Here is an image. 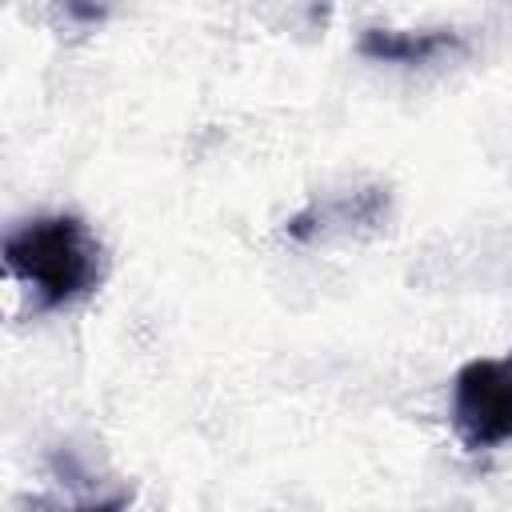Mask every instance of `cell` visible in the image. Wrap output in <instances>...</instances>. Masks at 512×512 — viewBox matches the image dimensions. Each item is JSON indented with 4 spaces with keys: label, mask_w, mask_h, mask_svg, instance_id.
I'll use <instances>...</instances> for the list:
<instances>
[{
    "label": "cell",
    "mask_w": 512,
    "mask_h": 512,
    "mask_svg": "<svg viewBox=\"0 0 512 512\" xmlns=\"http://www.w3.org/2000/svg\"><path fill=\"white\" fill-rule=\"evenodd\" d=\"M4 268L36 296L40 312H56L100 288L104 244L80 216L52 212L4 236Z\"/></svg>",
    "instance_id": "1"
},
{
    "label": "cell",
    "mask_w": 512,
    "mask_h": 512,
    "mask_svg": "<svg viewBox=\"0 0 512 512\" xmlns=\"http://www.w3.org/2000/svg\"><path fill=\"white\" fill-rule=\"evenodd\" d=\"M452 432L468 452L512 440V348L460 364L452 376Z\"/></svg>",
    "instance_id": "2"
},
{
    "label": "cell",
    "mask_w": 512,
    "mask_h": 512,
    "mask_svg": "<svg viewBox=\"0 0 512 512\" xmlns=\"http://www.w3.org/2000/svg\"><path fill=\"white\" fill-rule=\"evenodd\" d=\"M460 48L456 32L432 28V32H404V28H368L360 36V52L380 64H428L444 52Z\"/></svg>",
    "instance_id": "3"
},
{
    "label": "cell",
    "mask_w": 512,
    "mask_h": 512,
    "mask_svg": "<svg viewBox=\"0 0 512 512\" xmlns=\"http://www.w3.org/2000/svg\"><path fill=\"white\" fill-rule=\"evenodd\" d=\"M128 504H132V492H112L104 500H88V504H76L68 512H124Z\"/></svg>",
    "instance_id": "4"
}]
</instances>
